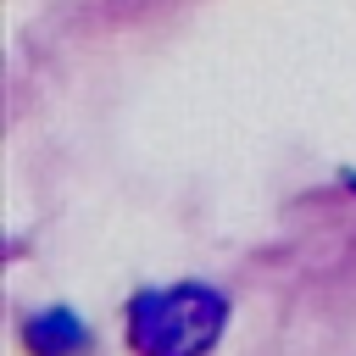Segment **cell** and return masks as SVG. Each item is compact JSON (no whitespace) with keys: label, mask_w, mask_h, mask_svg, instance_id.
I'll use <instances>...</instances> for the list:
<instances>
[{"label":"cell","mask_w":356,"mask_h":356,"mask_svg":"<svg viewBox=\"0 0 356 356\" xmlns=\"http://www.w3.org/2000/svg\"><path fill=\"white\" fill-rule=\"evenodd\" d=\"M228 323V300L206 284L150 289L128 306V339L139 356H200Z\"/></svg>","instance_id":"cell-1"},{"label":"cell","mask_w":356,"mask_h":356,"mask_svg":"<svg viewBox=\"0 0 356 356\" xmlns=\"http://www.w3.org/2000/svg\"><path fill=\"white\" fill-rule=\"evenodd\" d=\"M22 339H28V350L33 356H83L89 350V328L72 317V312H39L28 328H22Z\"/></svg>","instance_id":"cell-2"}]
</instances>
